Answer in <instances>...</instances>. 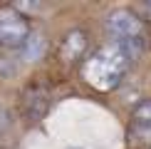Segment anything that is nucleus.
Wrapping results in <instances>:
<instances>
[{"label":"nucleus","mask_w":151,"mask_h":149,"mask_svg":"<svg viewBox=\"0 0 151 149\" xmlns=\"http://www.w3.org/2000/svg\"><path fill=\"white\" fill-rule=\"evenodd\" d=\"M129 65H131V60L119 50V45L116 42H109V45L99 47L92 57L84 60L82 77L92 87L106 92V90H114L122 82V77H124V72H127Z\"/></svg>","instance_id":"1"},{"label":"nucleus","mask_w":151,"mask_h":149,"mask_svg":"<svg viewBox=\"0 0 151 149\" xmlns=\"http://www.w3.org/2000/svg\"><path fill=\"white\" fill-rule=\"evenodd\" d=\"M30 37L27 20L15 8L0 10V47H22Z\"/></svg>","instance_id":"2"},{"label":"nucleus","mask_w":151,"mask_h":149,"mask_svg":"<svg viewBox=\"0 0 151 149\" xmlns=\"http://www.w3.org/2000/svg\"><path fill=\"white\" fill-rule=\"evenodd\" d=\"M104 27L114 40H129V37H144V22L139 20V15L131 10H114L106 15Z\"/></svg>","instance_id":"3"},{"label":"nucleus","mask_w":151,"mask_h":149,"mask_svg":"<svg viewBox=\"0 0 151 149\" xmlns=\"http://www.w3.org/2000/svg\"><path fill=\"white\" fill-rule=\"evenodd\" d=\"M50 109V95L40 87H32V90L25 92V99H22V112L30 122H40L42 117L47 114Z\"/></svg>","instance_id":"4"},{"label":"nucleus","mask_w":151,"mask_h":149,"mask_svg":"<svg viewBox=\"0 0 151 149\" xmlns=\"http://www.w3.org/2000/svg\"><path fill=\"white\" fill-rule=\"evenodd\" d=\"M84 50H87V35L82 33V30H72V33H67L65 40H62L60 55L67 62H72V60H79L82 55H84Z\"/></svg>","instance_id":"5"},{"label":"nucleus","mask_w":151,"mask_h":149,"mask_svg":"<svg viewBox=\"0 0 151 149\" xmlns=\"http://www.w3.org/2000/svg\"><path fill=\"white\" fill-rule=\"evenodd\" d=\"M22 50V57L27 60V62H37L45 55V40H42V35H37V33H30L27 37V42L20 47Z\"/></svg>","instance_id":"6"},{"label":"nucleus","mask_w":151,"mask_h":149,"mask_svg":"<svg viewBox=\"0 0 151 149\" xmlns=\"http://www.w3.org/2000/svg\"><path fill=\"white\" fill-rule=\"evenodd\" d=\"M131 119H134L136 127H141V124H151V99H141V102L136 104L134 112H131Z\"/></svg>","instance_id":"7"},{"label":"nucleus","mask_w":151,"mask_h":149,"mask_svg":"<svg viewBox=\"0 0 151 149\" xmlns=\"http://www.w3.org/2000/svg\"><path fill=\"white\" fill-rule=\"evenodd\" d=\"M131 139L134 142H144V144H151V124H141V127H131Z\"/></svg>","instance_id":"8"},{"label":"nucleus","mask_w":151,"mask_h":149,"mask_svg":"<svg viewBox=\"0 0 151 149\" xmlns=\"http://www.w3.org/2000/svg\"><path fill=\"white\" fill-rule=\"evenodd\" d=\"M144 12H146V15H149V20H151V3H146V5H144Z\"/></svg>","instance_id":"9"}]
</instances>
